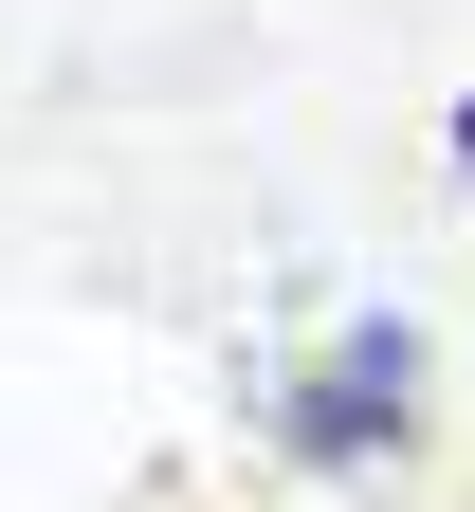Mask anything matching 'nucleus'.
<instances>
[{
  "mask_svg": "<svg viewBox=\"0 0 475 512\" xmlns=\"http://www.w3.org/2000/svg\"><path fill=\"white\" fill-rule=\"evenodd\" d=\"M421 366H439V330H421L402 293H366V311H329L311 366H256V439H275L293 476H402V439H421Z\"/></svg>",
  "mask_w": 475,
  "mask_h": 512,
  "instance_id": "f257e3e1",
  "label": "nucleus"
},
{
  "mask_svg": "<svg viewBox=\"0 0 475 512\" xmlns=\"http://www.w3.org/2000/svg\"><path fill=\"white\" fill-rule=\"evenodd\" d=\"M439 165H457V183H475V92H457V110H439Z\"/></svg>",
  "mask_w": 475,
  "mask_h": 512,
  "instance_id": "f03ea898",
  "label": "nucleus"
}]
</instances>
